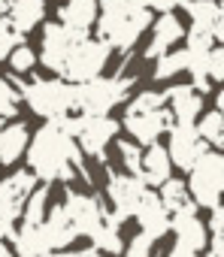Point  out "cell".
<instances>
[{
	"instance_id": "cell-1",
	"label": "cell",
	"mask_w": 224,
	"mask_h": 257,
	"mask_svg": "<svg viewBox=\"0 0 224 257\" xmlns=\"http://www.w3.org/2000/svg\"><path fill=\"white\" fill-rule=\"evenodd\" d=\"M28 164H31V173L37 179H43L46 185L52 179L73 182L76 173L91 182V176L82 164V152H79L76 140L61 127V121H46L34 134V140L28 146Z\"/></svg>"
},
{
	"instance_id": "cell-2",
	"label": "cell",
	"mask_w": 224,
	"mask_h": 257,
	"mask_svg": "<svg viewBox=\"0 0 224 257\" xmlns=\"http://www.w3.org/2000/svg\"><path fill=\"white\" fill-rule=\"evenodd\" d=\"M22 97L28 100L31 112L46 118V121H58L76 112V85L64 82V79H34L25 82Z\"/></svg>"
},
{
	"instance_id": "cell-3",
	"label": "cell",
	"mask_w": 224,
	"mask_h": 257,
	"mask_svg": "<svg viewBox=\"0 0 224 257\" xmlns=\"http://www.w3.org/2000/svg\"><path fill=\"white\" fill-rule=\"evenodd\" d=\"M131 88H134V79H125V76H112V79L97 76L85 85H76V112L79 115H106L112 106L128 100Z\"/></svg>"
},
{
	"instance_id": "cell-4",
	"label": "cell",
	"mask_w": 224,
	"mask_h": 257,
	"mask_svg": "<svg viewBox=\"0 0 224 257\" xmlns=\"http://www.w3.org/2000/svg\"><path fill=\"white\" fill-rule=\"evenodd\" d=\"M109 46L100 43L97 37H85L82 43H76L64 61V70H61V79L70 82V85H85L91 79H97L109 61Z\"/></svg>"
},
{
	"instance_id": "cell-5",
	"label": "cell",
	"mask_w": 224,
	"mask_h": 257,
	"mask_svg": "<svg viewBox=\"0 0 224 257\" xmlns=\"http://www.w3.org/2000/svg\"><path fill=\"white\" fill-rule=\"evenodd\" d=\"M188 194L194 197L197 206H206V209H215L221 206V194H224V155L221 152H206L194 170H191V179H188Z\"/></svg>"
},
{
	"instance_id": "cell-6",
	"label": "cell",
	"mask_w": 224,
	"mask_h": 257,
	"mask_svg": "<svg viewBox=\"0 0 224 257\" xmlns=\"http://www.w3.org/2000/svg\"><path fill=\"white\" fill-rule=\"evenodd\" d=\"M73 230L79 236H97L100 227H103V218H106V206L97 200V197H88V194H76V191H67V200L61 203Z\"/></svg>"
},
{
	"instance_id": "cell-7",
	"label": "cell",
	"mask_w": 224,
	"mask_h": 257,
	"mask_svg": "<svg viewBox=\"0 0 224 257\" xmlns=\"http://www.w3.org/2000/svg\"><path fill=\"white\" fill-rule=\"evenodd\" d=\"M82 40H85V37H79V34L67 31V28H64V25H58V22H49V25H43L40 64H43L49 73H58V76H61V70H64V61H67L70 49H73L76 43H82Z\"/></svg>"
},
{
	"instance_id": "cell-8",
	"label": "cell",
	"mask_w": 224,
	"mask_h": 257,
	"mask_svg": "<svg viewBox=\"0 0 224 257\" xmlns=\"http://www.w3.org/2000/svg\"><path fill=\"white\" fill-rule=\"evenodd\" d=\"M209 152V146L200 140L197 127L194 124H173L170 127V146H167V155H170V164H176L179 170H194V164Z\"/></svg>"
},
{
	"instance_id": "cell-9",
	"label": "cell",
	"mask_w": 224,
	"mask_h": 257,
	"mask_svg": "<svg viewBox=\"0 0 224 257\" xmlns=\"http://www.w3.org/2000/svg\"><path fill=\"white\" fill-rule=\"evenodd\" d=\"M34 188H37V176L31 170L13 173L10 179L0 182V221L16 224V218H22L25 203L34 194Z\"/></svg>"
},
{
	"instance_id": "cell-10",
	"label": "cell",
	"mask_w": 224,
	"mask_h": 257,
	"mask_svg": "<svg viewBox=\"0 0 224 257\" xmlns=\"http://www.w3.org/2000/svg\"><path fill=\"white\" fill-rule=\"evenodd\" d=\"M109 200H112V215H116L119 221H125V218H131L134 212H137V206L143 203V197H146V185H143V179H137V176H122V173H112L109 170Z\"/></svg>"
},
{
	"instance_id": "cell-11",
	"label": "cell",
	"mask_w": 224,
	"mask_h": 257,
	"mask_svg": "<svg viewBox=\"0 0 224 257\" xmlns=\"http://www.w3.org/2000/svg\"><path fill=\"white\" fill-rule=\"evenodd\" d=\"M125 131L134 137V143L140 146H155L161 134H170V127L176 124V118L170 115V109H158V112H146V115H128L125 112Z\"/></svg>"
},
{
	"instance_id": "cell-12",
	"label": "cell",
	"mask_w": 224,
	"mask_h": 257,
	"mask_svg": "<svg viewBox=\"0 0 224 257\" xmlns=\"http://www.w3.org/2000/svg\"><path fill=\"white\" fill-rule=\"evenodd\" d=\"M97 19H100V0H67L58 10V25H64L79 37H88Z\"/></svg>"
},
{
	"instance_id": "cell-13",
	"label": "cell",
	"mask_w": 224,
	"mask_h": 257,
	"mask_svg": "<svg viewBox=\"0 0 224 257\" xmlns=\"http://www.w3.org/2000/svg\"><path fill=\"white\" fill-rule=\"evenodd\" d=\"M179 40H185V28H182V22H179L176 16H161L158 22H152V43L146 46L143 58L158 61V58H164Z\"/></svg>"
},
{
	"instance_id": "cell-14",
	"label": "cell",
	"mask_w": 224,
	"mask_h": 257,
	"mask_svg": "<svg viewBox=\"0 0 224 257\" xmlns=\"http://www.w3.org/2000/svg\"><path fill=\"white\" fill-rule=\"evenodd\" d=\"M167 94V109L176 118V124H194L203 115V97L191 85H173Z\"/></svg>"
},
{
	"instance_id": "cell-15",
	"label": "cell",
	"mask_w": 224,
	"mask_h": 257,
	"mask_svg": "<svg viewBox=\"0 0 224 257\" xmlns=\"http://www.w3.org/2000/svg\"><path fill=\"white\" fill-rule=\"evenodd\" d=\"M134 215H137V221H140V227L149 239H161L170 230V212L161 206L155 191H146V197H143V203L137 206Z\"/></svg>"
},
{
	"instance_id": "cell-16",
	"label": "cell",
	"mask_w": 224,
	"mask_h": 257,
	"mask_svg": "<svg viewBox=\"0 0 224 257\" xmlns=\"http://www.w3.org/2000/svg\"><path fill=\"white\" fill-rule=\"evenodd\" d=\"M4 19L25 37V34H31L34 28L43 25V19H46V0H10Z\"/></svg>"
},
{
	"instance_id": "cell-17",
	"label": "cell",
	"mask_w": 224,
	"mask_h": 257,
	"mask_svg": "<svg viewBox=\"0 0 224 257\" xmlns=\"http://www.w3.org/2000/svg\"><path fill=\"white\" fill-rule=\"evenodd\" d=\"M158 200H161V206L170 212V218H194V215H197V203L191 200L185 182H179V179H167V182L161 185Z\"/></svg>"
},
{
	"instance_id": "cell-18",
	"label": "cell",
	"mask_w": 224,
	"mask_h": 257,
	"mask_svg": "<svg viewBox=\"0 0 224 257\" xmlns=\"http://www.w3.org/2000/svg\"><path fill=\"white\" fill-rule=\"evenodd\" d=\"M43 233H46V242H49L52 251L67 248V245H73V242L79 239V233L73 230V224H70V218H67V212H64L61 203L49 209V215H46V221H43Z\"/></svg>"
},
{
	"instance_id": "cell-19",
	"label": "cell",
	"mask_w": 224,
	"mask_h": 257,
	"mask_svg": "<svg viewBox=\"0 0 224 257\" xmlns=\"http://www.w3.org/2000/svg\"><path fill=\"white\" fill-rule=\"evenodd\" d=\"M31 146V131L28 124L16 121V124H7L4 131H0V164H16Z\"/></svg>"
},
{
	"instance_id": "cell-20",
	"label": "cell",
	"mask_w": 224,
	"mask_h": 257,
	"mask_svg": "<svg viewBox=\"0 0 224 257\" xmlns=\"http://www.w3.org/2000/svg\"><path fill=\"white\" fill-rule=\"evenodd\" d=\"M170 170H173V164H170L167 149H161V146L155 143V146H149V149L143 152V173H140V179H143L146 188L164 185V182L170 179Z\"/></svg>"
},
{
	"instance_id": "cell-21",
	"label": "cell",
	"mask_w": 224,
	"mask_h": 257,
	"mask_svg": "<svg viewBox=\"0 0 224 257\" xmlns=\"http://www.w3.org/2000/svg\"><path fill=\"white\" fill-rule=\"evenodd\" d=\"M170 230H176V245H182L194 254L206 248V227L197 215L194 218H170Z\"/></svg>"
},
{
	"instance_id": "cell-22",
	"label": "cell",
	"mask_w": 224,
	"mask_h": 257,
	"mask_svg": "<svg viewBox=\"0 0 224 257\" xmlns=\"http://www.w3.org/2000/svg\"><path fill=\"white\" fill-rule=\"evenodd\" d=\"M13 242H16V254L19 257H52V248L46 242L43 224L40 227H25L22 224V230H16V236H13Z\"/></svg>"
},
{
	"instance_id": "cell-23",
	"label": "cell",
	"mask_w": 224,
	"mask_h": 257,
	"mask_svg": "<svg viewBox=\"0 0 224 257\" xmlns=\"http://www.w3.org/2000/svg\"><path fill=\"white\" fill-rule=\"evenodd\" d=\"M182 10L191 16V25H194V28H206V31H212L215 22L224 16L218 0H185Z\"/></svg>"
},
{
	"instance_id": "cell-24",
	"label": "cell",
	"mask_w": 224,
	"mask_h": 257,
	"mask_svg": "<svg viewBox=\"0 0 224 257\" xmlns=\"http://www.w3.org/2000/svg\"><path fill=\"white\" fill-rule=\"evenodd\" d=\"M194 127H197V134H200V140L206 146H215V149L224 152V115L221 112H215V109L212 112H203Z\"/></svg>"
},
{
	"instance_id": "cell-25",
	"label": "cell",
	"mask_w": 224,
	"mask_h": 257,
	"mask_svg": "<svg viewBox=\"0 0 224 257\" xmlns=\"http://www.w3.org/2000/svg\"><path fill=\"white\" fill-rule=\"evenodd\" d=\"M49 215V185L43 182L40 188H34V194L28 197L25 203V212H22V221L25 227H40Z\"/></svg>"
},
{
	"instance_id": "cell-26",
	"label": "cell",
	"mask_w": 224,
	"mask_h": 257,
	"mask_svg": "<svg viewBox=\"0 0 224 257\" xmlns=\"http://www.w3.org/2000/svg\"><path fill=\"white\" fill-rule=\"evenodd\" d=\"M188 52L185 49H176V52H167L164 58H158V64H155V79L158 82H164V79H173V76H179L182 70H188Z\"/></svg>"
},
{
	"instance_id": "cell-27",
	"label": "cell",
	"mask_w": 224,
	"mask_h": 257,
	"mask_svg": "<svg viewBox=\"0 0 224 257\" xmlns=\"http://www.w3.org/2000/svg\"><path fill=\"white\" fill-rule=\"evenodd\" d=\"M215 49V37H212V31H206V28H188L185 31V52L188 55H209Z\"/></svg>"
},
{
	"instance_id": "cell-28",
	"label": "cell",
	"mask_w": 224,
	"mask_h": 257,
	"mask_svg": "<svg viewBox=\"0 0 224 257\" xmlns=\"http://www.w3.org/2000/svg\"><path fill=\"white\" fill-rule=\"evenodd\" d=\"M167 106V94L161 91H143L128 103V115H146V112H158Z\"/></svg>"
},
{
	"instance_id": "cell-29",
	"label": "cell",
	"mask_w": 224,
	"mask_h": 257,
	"mask_svg": "<svg viewBox=\"0 0 224 257\" xmlns=\"http://www.w3.org/2000/svg\"><path fill=\"white\" fill-rule=\"evenodd\" d=\"M116 149H119V158H122L128 176H137L140 179V173H143V152H140V146L131 143V140H119Z\"/></svg>"
},
{
	"instance_id": "cell-30",
	"label": "cell",
	"mask_w": 224,
	"mask_h": 257,
	"mask_svg": "<svg viewBox=\"0 0 224 257\" xmlns=\"http://www.w3.org/2000/svg\"><path fill=\"white\" fill-rule=\"evenodd\" d=\"M7 64H10V70H13V76H28L34 67H37V52L28 46V43H22L10 58H7Z\"/></svg>"
},
{
	"instance_id": "cell-31",
	"label": "cell",
	"mask_w": 224,
	"mask_h": 257,
	"mask_svg": "<svg viewBox=\"0 0 224 257\" xmlns=\"http://www.w3.org/2000/svg\"><path fill=\"white\" fill-rule=\"evenodd\" d=\"M94 248L103 251V257H106V254H122V251H125V242H122V236H119V227L103 224L100 233L94 236Z\"/></svg>"
},
{
	"instance_id": "cell-32",
	"label": "cell",
	"mask_w": 224,
	"mask_h": 257,
	"mask_svg": "<svg viewBox=\"0 0 224 257\" xmlns=\"http://www.w3.org/2000/svg\"><path fill=\"white\" fill-rule=\"evenodd\" d=\"M19 103H22V94L13 88V82H10V79L0 76V118H16Z\"/></svg>"
},
{
	"instance_id": "cell-33",
	"label": "cell",
	"mask_w": 224,
	"mask_h": 257,
	"mask_svg": "<svg viewBox=\"0 0 224 257\" xmlns=\"http://www.w3.org/2000/svg\"><path fill=\"white\" fill-rule=\"evenodd\" d=\"M22 43H25V37H22V34H19L7 19H0V61H7V58H10Z\"/></svg>"
},
{
	"instance_id": "cell-34",
	"label": "cell",
	"mask_w": 224,
	"mask_h": 257,
	"mask_svg": "<svg viewBox=\"0 0 224 257\" xmlns=\"http://www.w3.org/2000/svg\"><path fill=\"white\" fill-rule=\"evenodd\" d=\"M206 73L215 82H224V46H215L206 58Z\"/></svg>"
},
{
	"instance_id": "cell-35",
	"label": "cell",
	"mask_w": 224,
	"mask_h": 257,
	"mask_svg": "<svg viewBox=\"0 0 224 257\" xmlns=\"http://www.w3.org/2000/svg\"><path fill=\"white\" fill-rule=\"evenodd\" d=\"M152 242H155V239H149L146 233L134 236L131 245L125 248V257H152Z\"/></svg>"
},
{
	"instance_id": "cell-36",
	"label": "cell",
	"mask_w": 224,
	"mask_h": 257,
	"mask_svg": "<svg viewBox=\"0 0 224 257\" xmlns=\"http://www.w3.org/2000/svg\"><path fill=\"white\" fill-rule=\"evenodd\" d=\"M143 7L149 13H161V16H173L176 10L185 7V0H143Z\"/></svg>"
},
{
	"instance_id": "cell-37",
	"label": "cell",
	"mask_w": 224,
	"mask_h": 257,
	"mask_svg": "<svg viewBox=\"0 0 224 257\" xmlns=\"http://www.w3.org/2000/svg\"><path fill=\"white\" fill-rule=\"evenodd\" d=\"M209 230H212V233H224V206H215V209H212Z\"/></svg>"
},
{
	"instance_id": "cell-38",
	"label": "cell",
	"mask_w": 224,
	"mask_h": 257,
	"mask_svg": "<svg viewBox=\"0 0 224 257\" xmlns=\"http://www.w3.org/2000/svg\"><path fill=\"white\" fill-rule=\"evenodd\" d=\"M212 254H215V257H224V233H215V239H212Z\"/></svg>"
},
{
	"instance_id": "cell-39",
	"label": "cell",
	"mask_w": 224,
	"mask_h": 257,
	"mask_svg": "<svg viewBox=\"0 0 224 257\" xmlns=\"http://www.w3.org/2000/svg\"><path fill=\"white\" fill-rule=\"evenodd\" d=\"M212 37H215V43H221V46H224V16L215 22V28H212Z\"/></svg>"
},
{
	"instance_id": "cell-40",
	"label": "cell",
	"mask_w": 224,
	"mask_h": 257,
	"mask_svg": "<svg viewBox=\"0 0 224 257\" xmlns=\"http://www.w3.org/2000/svg\"><path fill=\"white\" fill-rule=\"evenodd\" d=\"M170 257H197L194 251H188V248H182V245H176L173 251H170Z\"/></svg>"
},
{
	"instance_id": "cell-41",
	"label": "cell",
	"mask_w": 224,
	"mask_h": 257,
	"mask_svg": "<svg viewBox=\"0 0 224 257\" xmlns=\"http://www.w3.org/2000/svg\"><path fill=\"white\" fill-rule=\"evenodd\" d=\"M91 251H61V254H55V257H88Z\"/></svg>"
},
{
	"instance_id": "cell-42",
	"label": "cell",
	"mask_w": 224,
	"mask_h": 257,
	"mask_svg": "<svg viewBox=\"0 0 224 257\" xmlns=\"http://www.w3.org/2000/svg\"><path fill=\"white\" fill-rule=\"evenodd\" d=\"M215 112H221V115H224V91L215 97Z\"/></svg>"
},
{
	"instance_id": "cell-43",
	"label": "cell",
	"mask_w": 224,
	"mask_h": 257,
	"mask_svg": "<svg viewBox=\"0 0 224 257\" xmlns=\"http://www.w3.org/2000/svg\"><path fill=\"white\" fill-rule=\"evenodd\" d=\"M0 257H16V254L10 251V245H4V242H0Z\"/></svg>"
},
{
	"instance_id": "cell-44",
	"label": "cell",
	"mask_w": 224,
	"mask_h": 257,
	"mask_svg": "<svg viewBox=\"0 0 224 257\" xmlns=\"http://www.w3.org/2000/svg\"><path fill=\"white\" fill-rule=\"evenodd\" d=\"M88 257H103V254H94V251H91V254H88Z\"/></svg>"
},
{
	"instance_id": "cell-45",
	"label": "cell",
	"mask_w": 224,
	"mask_h": 257,
	"mask_svg": "<svg viewBox=\"0 0 224 257\" xmlns=\"http://www.w3.org/2000/svg\"><path fill=\"white\" fill-rule=\"evenodd\" d=\"M4 127H7V124H4V118H0V131H4Z\"/></svg>"
},
{
	"instance_id": "cell-46",
	"label": "cell",
	"mask_w": 224,
	"mask_h": 257,
	"mask_svg": "<svg viewBox=\"0 0 224 257\" xmlns=\"http://www.w3.org/2000/svg\"><path fill=\"white\" fill-rule=\"evenodd\" d=\"M206 257H215V254H206Z\"/></svg>"
}]
</instances>
